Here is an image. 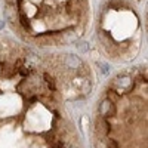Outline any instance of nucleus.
Here are the masks:
<instances>
[{"label": "nucleus", "instance_id": "obj_1", "mask_svg": "<svg viewBox=\"0 0 148 148\" xmlns=\"http://www.w3.org/2000/svg\"><path fill=\"white\" fill-rule=\"evenodd\" d=\"M113 88L120 95L121 92H130V90H133L135 83H133L132 77H129V76H126V74H125V76H120V77H117L113 82Z\"/></svg>", "mask_w": 148, "mask_h": 148}, {"label": "nucleus", "instance_id": "obj_2", "mask_svg": "<svg viewBox=\"0 0 148 148\" xmlns=\"http://www.w3.org/2000/svg\"><path fill=\"white\" fill-rule=\"evenodd\" d=\"M98 113H99L101 117L104 119H108V117H114L117 114V108H116V104L111 102L108 98L104 99L101 104H99V108H98Z\"/></svg>", "mask_w": 148, "mask_h": 148}, {"label": "nucleus", "instance_id": "obj_3", "mask_svg": "<svg viewBox=\"0 0 148 148\" xmlns=\"http://www.w3.org/2000/svg\"><path fill=\"white\" fill-rule=\"evenodd\" d=\"M62 65L68 70H82V68H84L83 61L76 55H65L62 58Z\"/></svg>", "mask_w": 148, "mask_h": 148}, {"label": "nucleus", "instance_id": "obj_4", "mask_svg": "<svg viewBox=\"0 0 148 148\" xmlns=\"http://www.w3.org/2000/svg\"><path fill=\"white\" fill-rule=\"evenodd\" d=\"M96 130L99 132L101 135H104V136H107V135L111 132V125H110L108 119L101 117L99 121H96Z\"/></svg>", "mask_w": 148, "mask_h": 148}, {"label": "nucleus", "instance_id": "obj_5", "mask_svg": "<svg viewBox=\"0 0 148 148\" xmlns=\"http://www.w3.org/2000/svg\"><path fill=\"white\" fill-rule=\"evenodd\" d=\"M43 82H45V84L47 86V89L51 90V92H55V90H56V83H55V79H53L49 73H43Z\"/></svg>", "mask_w": 148, "mask_h": 148}, {"label": "nucleus", "instance_id": "obj_6", "mask_svg": "<svg viewBox=\"0 0 148 148\" xmlns=\"http://www.w3.org/2000/svg\"><path fill=\"white\" fill-rule=\"evenodd\" d=\"M19 24L22 25V28H24V30H31V24H30L28 18H27L25 15H24L22 12L19 14Z\"/></svg>", "mask_w": 148, "mask_h": 148}, {"label": "nucleus", "instance_id": "obj_7", "mask_svg": "<svg viewBox=\"0 0 148 148\" xmlns=\"http://www.w3.org/2000/svg\"><path fill=\"white\" fill-rule=\"evenodd\" d=\"M107 98H108L111 102H114V104H116V102L119 101V93H117L114 89H110L108 93H107Z\"/></svg>", "mask_w": 148, "mask_h": 148}, {"label": "nucleus", "instance_id": "obj_8", "mask_svg": "<svg viewBox=\"0 0 148 148\" xmlns=\"http://www.w3.org/2000/svg\"><path fill=\"white\" fill-rule=\"evenodd\" d=\"M96 65L99 67V70H101V73H102V74H108V71H110L108 64H105V62H96Z\"/></svg>", "mask_w": 148, "mask_h": 148}, {"label": "nucleus", "instance_id": "obj_9", "mask_svg": "<svg viewBox=\"0 0 148 148\" xmlns=\"http://www.w3.org/2000/svg\"><path fill=\"white\" fill-rule=\"evenodd\" d=\"M105 144H107V148H119V142L113 138H108Z\"/></svg>", "mask_w": 148, "mask_h": 148}, {"label": "nucleus", "instance_id": "obj_10", "mask_svg": "<svg viewBox=\"0 0 148 148\" xmlns=\"http://www.w3.org/2000/svg\"><path fill=\"white\" fill-rule=\"evenodd\" d=\"M77 46V49L80 52H88L89 51V45L88 43H84V42H82V43H79V45H76Z\"/></svg>", "mask_w": 148, "mask_h": 148}, {"label": "nucleus", "instance_id": "obj_11", "mask_svg": "<svg viewBox=\"0 0 148 148\" xmlns=\"http://www.w3.org/2000/svg\"><path fill=\"white\" fill-rule=\"evenodd\" d=\"M96 148H107V144H104L102 141H99V142H96Z\"/></svg>", "mask_w": 148, "mask_h": 148}, {"label": "nucleus", "instance_id": "obj_12", "mask_svg": "<svg viewBox=\"0 0 148 148\" xmlns=\"http://www.w3.org/2000/svg\"><path fill=\"white\" fill-rule=\"evenodd\" d=\"M3 25H5V22H0V28H3Z\"/></svg>", "mask_w": 148, "mask_h": 148}]
</instances>
